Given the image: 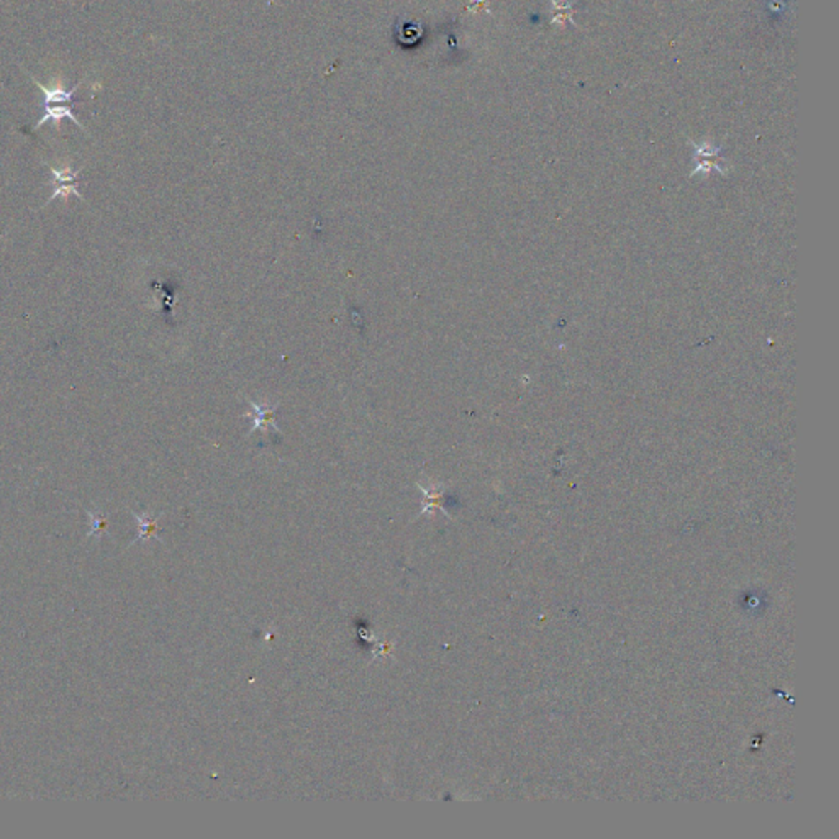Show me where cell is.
Instances as JSON below:
<instances>
[{
  "label": "cell",
  "instance_id": "cell-2",
  "mask_svg": "<svg viewBox=\"0 0 839 839\" xmlns=\"http://www.w3.org/2000/svg\"><path fill=\"white\" fill-rule=\"evenodd\" d=\"M31 79H33V82L36 84V86H38L40 91L43 92V102H45V105H51V104H70V105H72L74 94H76L79 86H81V82H79V84H76V86H74L71 89V91H66V89L62 87L61 82H57L56 86H52V87H45L43 84H40L38 81H36L35 77H31Z\"/></svg>",
  "mask_w": 839,
  "mask_h": 839
},
{
  "label": "cell",
  "instance_id": "cell-3",
  "mask_svg": "<svg viewBox=\"0 0 839 839\" xmlns=\"http://www.w3.org/2000/svg\"><path fill=\"white\" fill-rule=\"evenodd\" d=\"M252 411L251 413H248V416H251L252 418V430L251 431H256V430H266L269 431V428H274L276 430V426L271 421V418L274 416V411H276L277 405H256L255 402H250Z\"/></svg>",
  "mask_w": 839,
  "mask_h": 839
},
{
  "label": "cell",
  "instance_id": "cell-1",
  "mask_svg": "<svg viewBox=\"0 0 839 839\" xmlns=\"http://www.w3.org/2000/svg\"><path fill=\"white\" fill-rule=\"evenodd\" d=\"M62 118L71 120L72 123H76L77 126H81V128H84L81 121H79L76 118V115L72 113V105H45V115L38 121H36L35 126H33V131L38 130L40 126H43L46 123V121H55L56 128L60 130L61 120Z\"/></svg>",
  "mask_w": 839,
  "mask_h": 839
}]
</instances>
